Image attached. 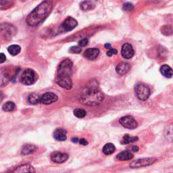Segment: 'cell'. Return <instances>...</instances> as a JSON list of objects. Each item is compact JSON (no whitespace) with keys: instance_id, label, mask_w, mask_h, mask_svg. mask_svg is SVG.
Instances as JSON below:
<instances>
[{"instance_id":"obj_1","label":"cell","mask_w":173,"mask_h":173,"mask_svg":"<svg viewBox=\"0 0 173 173\" xmlns=\"http://www.w3.org/2000/svg\"><path fill=\"white\" fill-rule=\"evenodd\" d=\"M104 99V96L95 81H91L83 89L79 97L83 104L90 106L99 105Z\"/></svg>"},{"instance_id":"obj_2","label":"cell","mask_w":173,"mask_h":173,"mask_svg":"<svg viewBox=\"0 0 173 173\" xmlns=\"http://www.w3.org/2000/svg\"><path fill=\"white\" fill-rule=\"evenodd\" d=\"M52 9L53 4L52 2L44 1L41 2L27 16V23L31 27L37 26L49 16Z\"/></svg>"},{"instance_id":"obj_3","label":"cell","mask_w":173,"mask_h":173,"mask_svg":"<svg viewBox=\"0 0 173 173\" xmlns=\"http://www.w3.org/2000/svg\"><path fill=\"white\" fill-rule=\"evenodd\" d=\"M72 67H73V63L71 60L66 59L63 60L58 67L57 77L71 78L72 74Z\"/></svg>"},{"instance_id":"obj_4","label":"cell","mask_w":173,"mask_h":173,"mask_svg":"<svg viewBox=\"0 0 173 173\" xmlns=\"http://www.w3.org/2000/svg\"><path fill=\"white\" fill-rule=\"evenodd\" d=\"M135 91L137 97L141 101H146L151 94V90L147 85L143 83H138L135 86Z\"/></svg>"},{"instance_id":"obj_5","label":"cell","mask_w":173,"mask_h":173,"mask_svg":"<svg viewBox=\"0 0 173 173\" xmlns=\"http://www.w3.org/2000/svg\"><path fill=\"white\" fill-rule=\"evenodd\" d=\"M37 80V74L31 69H27L23 72L21 76V83L25 85H31L34 84Z\"/></svg>"},{"instance_id":"obj_6","label":"cell","mask_w":173,"mask_h":173,"mask_svg":"<svg viewBox=\"0 0 173 173\" xmlns=\"http://www.w3.org/2000/svg\"><path fill=\"white\" fill-rule=\"evenodd\" d=\"M156 159L153 158H141L138 160L133 161V162L130 164V167L132 168H138L141 167H145L147 166H150L156 162Z\"/></svg>"},{"instance_id":"obj_7","label":"cell","mask_w":173,"mask_h":173,"mask_svg":"<svg viewBox=\"0 0 173 173\" xmlns=\"http://www.w3.org/2000/svg\"><path fill=\"white\" fill-rule=\"evenodd\" d=\"M119 122L122 127L129 129H135L138 126L137 121L132 116H127L120 118Z\"/></svg>"},{"instance_id":"obj_8","label":"cell","mask_w":173,"mask_h":173,"mask_svg":"<svg viewBox=\"0 0 173 173\" xmlns=\"http://www.w3.org/2000/svg\"><path fill=\"white\" fill-rule=\"evenodd\" d=\"M0 30L5 39H12L16 33V28L12 25L7 23H4L0 25Z\"/></svg>"},{"instance_id":"obj_9","label":"cell","mask_w":173,"mask_h":173,"mask_svg":"<svg viewBox=\"0 0 173 173\" xmlns=\"http://www.w3.org/2000/svg\"><path fill=\"white\" fill-rule=\"evenodd\" d=\"M135 52H134L133 47L129 43H126L123 44L121 49V55L125 59H130L133 58Z\"/></svg>"},{"instance_id":"obj_10","label":"cell","mask_w":173,"mask_h":173,"mask_svg":"<svg viewBox=\"0 0 173 173\" xmlns=\"http://www.w3.org/2000/svg\"><path fill=\"white\" fill-rule=\"evenodd\" d=\"M58 100V96L52 92H47L41 97V103L43 104L49 105L55 102Z\"/></svg>"},{"instance_id":"obj_11","label":"cell","mask_w":173,"mask_h":173,"mask_svg":"<svg viewBox=\"0 0 173 173\" xmlns=\"http://www.w3.org/2000/svg\"><path fill=\"white\" fill-rule=\"evenodd\" d=\"M77 21L74 18L69 16V17L66 18L65 20L63 22L62 27L66 31H71V30H73L77 26Z\"/></svg>"},{"instance_id":"obj_12","label":"cell","mask_w":173,"mask_h":173,"mask_svg":"<svg viewBox=\"0 0 173 173\" xmlns=\"http://www.w3.org/2000/svg\"><path fill=\"white\" fill-rule=\"evenodd\" d=\"M68 156L65 153L60 152H54L52 153L51 159L55 163H63L68 160Z\"/></svg>"},{"instance_id":"obj_13","label":"cell","mask_w":173,"mask_h":173,"mask_svg":"<svg viewBox=\"0 0 173 173\" xmlns=\"http://www.w3.org/2000/svg\"><path fill=\"white\" fill-rule=\"evenodd\" d=\"M57 84L61 87L66 89H71L72 86V82L71 78L68 77H57Z\"/></svg>"},{"instance_id":"obj_14","label":"cell","mask_w":173,"mask_h":173,"mask_svg":"<svg viewBox=\"0 0 173 173\" xmlns=\"http://www.w3.org/2000/svg\"><path fill=\"white\" fill-rule=\"evenodd\" d=\"M99 50L97 48H89L84 52V56L89 60H94L98 57Z\"/></svg>"},{"instance_id":"obj_15","label":"cell","mask_w":173,"mask_h":173,"mask_svg":"<svg viewBox=\"0 0 173 173\" xmlns=\"http://www.w3.org/2000/svg\"><path fill=\"white\" fill-rule=\"evenodd\" d=\"M131 65L129 63L122 62L117 65L116 68V71L120 75L126 74L130 71Z\"/></svg>"},{"instance_id":"obj_16","label":"cell","mask_w":173,"mask_h":173,"mask_svg":"<svg viewBox=\"0 0 173 173\" xmlns=\"http://www.w3.org/2000/svg\"><path fill=\"white\" fill-rule=\"evenodd\" d=\"M54 137L58 141H64L67 139V132L65 129H57L54 133Z\"/></svg>"},{"instance_id":"obj_17","label":"cell","mask_w":173,"mask_h":173,"mask_svg":"<svg viewBox=\"0 0 173 173\" xmlns=\"http://www.w3.org/2000/svg\"><path fill=\"white\" fill-rule=\"evenodd\" d=\"M12 173H35V170L30 164H23L18 167Z\"/></svg>"},{"instance_id":"obj_18","label":"cell","mask_w":173,"mask_h":173,"mask_svg":"<svg viewBox=\"0 0 173 173\" xmlns=\"http://www.w3.org/2000/svg\"><path fill=\"white\" fill-rule=\"evenodd\" d=\"M117 159L121 161L130 160L133 158V155L129 151H123L116 156Z\"/></svg>"},{"instance_id":"obj_19","label":"cell","mask_w":173,"mask_h":173,"mask_svg":"<svg viewBox=\"0 0 173 173\" xmlns=\"http://www.w3.org/2000/svg\"><path fill=\"white\" fill-rule=\"evenodd\" d=\"M36 149H37V147L35 146H33V145H24V146L22 147L21 153L22 155L23 156H27L35 152Z\"/></svg>"},{"instance_id":"obj_20","label":"cell","mask_w":173,"mask_h":173,"mask_svg":"<svg viewBox=\"0 0 173 173\" xmlns=\"http://www.w3.org/2000/svg\"><path fill=\"white\" fill-rule=\"evenodd\" d=\"M160 72L164 77L166 78H171L172 76V70L167 64H164L161 66Z\"/></svg>"},{"instance_id":"obj_21","label":"cell","mask_w":173,"mask_h":173,"mask_svg":"<svg viewBox=\"0 0 173 173\" xmlns=\"http://www.w3.org/2000/svg\"><path fill=\"white\" fill-rule=\"evenodd\" d=\"M116 147L114 146V145L109 143L105 144L104 148H103V152H104L105 155H110L112 153H113L115 151Z\"/></svg>"},{"instance_id":"obj_22","label":"cell","mask_w":173,"mask_h":173,"mask_svg":"<svg viewBox=\"0 0 173 173\" xmlns=\"http://www.w3.org/2000/svg\"><path fill=\"white\" fill-rule=\"evenodd\" d=\"M8 51L12 55H16L20 52L21 47L18 45H12V46L8 47Z\"/></svg>"},{"instance_id":"obj_23","label":"cell","mask_w":173,"mask_h":173,"mask_svg":"<svg viewBox=\"0 0 173 173\" xmlns=\"http://www.w3.org/2000/svg\"><path fill=\"white\" fill-rule=\"evenodd\" d=\"M28 101H29L30 104L36 105L41 102V97L37 94L31 93L28 97Z\"/></svg>"},{"instance_id":"obj_24","label":"cell","mask_w":173,"mask_h":173,"mask_svg":"<svg viewBox=\"0 0 173 173\" xmlns=\"http://www.w3.org/2000/svg\"><path fill=\"white\" fill-rule=\"evenodd\" d=\"M95 8V5L93 4V2H83L80 4V8L84 11H88L93 10Z\"/></svg>"},{"instance_id":"obj_25","label":"cell","mask_w":173,"mask_h":173,"mask_svg":"<svg viewBox=\"0 0 173 173\" xmlns=\"http://www.w3.org/2000/svg\"><path fill=\"white\" fill-rule=\"evenodd\" d=\"M139 138L137 137H130L129 135H124L122 137V143L123 144H128L130 143H132V142H135L138 141Z\"/></svg>"},{"instance_id":"obj_26","label":"cell","mask_w":173,"mask_h":173,"mask_svg":"<svg viewBox=\"0 0 173 173\" xmlns=\"http://www.w3.org/2000/svg\"><path fill=\"white\" fill-rule=\"evenodd\" d=\"M15 104L13 102H7L5 104L3 105L2 109L5 112H11L15 109Z\"/></svg>"},{"instance_id":"obj_27","label":"cell","mask_w":173,"mask_h":173,"mask_svg":"<svg viewBox=\"0 0 173 173\" xmlns=\"http://www.w3.org/2000/svg\"><path fill=\"white\" fill-rule=\"evenodd\" d=\"M164 136L166 137L167 139H168L169 141H172V124H170L169 126L166 127L164 131Z\"/></svg>"},{"instance_id":"obj_28","label":"cell","mask_w":173,"mask_h":173,"mask_svg":"<svg viewBox=\"0 0 173 173\" xmlns=\"http://www.w3.org/2000/svg\"><path fill=\"white\" fill-rule=\"evenodd\" d=\"M74 114L75 116L77 117V118H83L86 116V112L85 110H83V109L77 108V109H75V110H74Z\"/></svg>"},{"instance_id":"obj_29","label":"cell","mask_w":173,"mask_h":173,"mask_svg":"<svg viewBox=\"0 0 173 173\" xmlns=\"http://www.w3.org/2000/svg\"><path fill=\"white\" fill-rule=\"evenodd\" d=\"M162 32L165 35H171L172 34V26L166 25L162 28Z\"/></svg>"},{"instance_id":"obj_30","label":"cell","mask_w":173,"mask_h":173,"mask_svg":"<svg viewBox=\"0 0 173 173\" xmlns=\"http://www.w3.org/2000/svg\"><path fill=\"white\" fill-rule=\"evenodd\" d=\"M134 9V5L131 3H125L123 5V10L127 12H131Z\"/></svg>"},{"instance_id":"obj_31","label":"cell","mask_w":173,"mask_h":173,"mask_svg":"<svg viewBox=\"0 0 173 173\" xmlns=\"http://www.w3.org/2000/svg\"><path fill=\"white\" fill-rule=\"evenodd\" d=\"M82 49L79 46H72L69 49V52L72 53V54H80L81 53Z\"/></svg>"},{"instance_id":"obj_32","label":"cell","mask_w":173,"mask_h":173,"mask_svg":"<svg viewBox=\"0 0 173 173\" xmlns=\"http://www.w3.org/2000/svg\"><path fill=\"white\" fill-rule=\"evenodd\" d=\"M117 53H118V52H117V50H116V49H114V48H110V49H109L108 51L107 52L106 54H107L108 56H109V57H111V56H112L113 55L117 54Z\"/></svg>"},{"instance_id":"obj_33","label":"cell","mask_w":173,"mask_h":173,"mask_svg":"<svg viewBox=\"0 0 173 173\" xmlns=\"http://www.w3.org/2000/svg\"><path fill=\"white\" fill-rule=\"evenodd\" d=\"M88 42H89L88 39L83 38V39H82L81 40L79 41V46H80V47H85V46H86V45L88 44Z\"/></svg>"},{"instance_id":"obj_34","label":"cell","mask_w":173,"mask_h":173,"mask_svg":"<svg viewBox=\"0 0 173 173\" xmlns=\"http://www.w3.org/2000/svg\"><path fill=\"white\" fill-rule=\"evenodd\" d=\"M6 60V56L3 53H0V64L4 63Z\"/></svg>"},{"instance_id":"obj_35","label":"cell","mask_w":173,"mask_h":173,"mask_svg":"<svg viewBox=\"0 0 173 173\" xmlns=\"http://www.w3.org/2000/svg\"><path fill=\"white\" fill-rule=\"evenodd\" d=\"M79 142L80 144L83 145V146H86V145H88V142L85 139H79Z\"/></svg>"},{"instance_id":"obj_36","label":"cell","mask_w":173,"mask_h":173,"mask_svg":"<svg viewBox=\"0 0 173 173\" xmlns=\"http://www.w3.org/2000/svg\"><path fill=\"white\" fill-rule=\"evenodd\" d=\"M132 151L134 152H138L139 151V147L137 146H133L132 147Z\"/></svg>"},{"instance_id":"obj_37","label":"cell","mask_w":173,"mask_h":173,"mask_svg":"<svg viewBox=\"0 0 173 173\" xmlns=\"http://www.w3.org/2000/svg\"><path fill=\"white\" fill-rule=\"evenodd\" d=\"M105 48H107V49H110V48H112L111 45L110 43H105Z\"/></svg>"},{"instance_id":"obj_38","label":"cell","mask_w":173,"mask_h":173,"mask_svg":"<svg viewBox=\"0 0 173 173\" xmlns=\"http://www.w3.org/2000/svg\"><path fill=\"white\" fill-rule=\"evenodd\" d=\"M72 142H74V143H77V142H79V139L77 138H73L72 139Z\"/></svg>"},{"instance_id":"obj_39","label":"cell","mask_w":173,"mask_h":173,"mask_svg":"<svg viewBox=\"0 0 173 173\" xmlns=\"http://www.w3.org/2000/svg\"><path fill=\"white\" fill-rule=\"evenodd\" d=\"M2 95V93H0V102H2V99H4V96H2H2H1Z\"/></svg>"}]
</instances>
